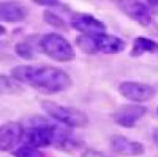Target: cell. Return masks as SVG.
Returning <instances> with one entry per match:
<instances>
[{"instance_id": "4", "label": "cell", "mask_w": 158, "mask_h": 157, "mask_svg": "<svg viewBox=\"0 0 158 157\" xmlns=\"http://www.w3.org/2000/svg\"><path fill=\"white\" fill-rule=\"evenodd\" d=\"M38 49L57 62H71L76 59V51L70 41L62 35L54 32L40 37L38 40Z\"/></svg>"}, {"instance_id": "1", "label": "cell", "mask_w": 158, "mask_h": 157, "mask_svg": "<svg viewBox=\"0 0 158 157\" xmlns=\"http://www.w3.org/2000/svg\"><path fill=\"white\" fill-rule=\"evenodd\" d=\"M10 76L45 95L67 91L72 85L71 77L60 68L47 64H21L10 69Z\"/></svg>"}, {"instance_id": "20", "label": "cell", "mask_w": 158, "mask_h": 157, "mask_svg": "<svg viewBox=\"0 0 158 157\" xmlns=\"http://www.w3.org/2000/svg\"><path fill=\"white\" fill-rule=\"evenodd\" d=\"M87 157H108V156H106V155H103L102 153H96V151H92V153H88L86 155Z\"/></svg>"}, {"instance_id": "12", "label": "cell", "mask_w": 158, "mask_h": 157, "mask_svg": "<svg viewBox=\"0 0 158 157\" xmlns=\"http://www.w3.org/2000/svg\"><path fill=\"white\" fill-rule=\"evenodd\" d=\"M81 146H83L81 140L73 132L65 127L57 125L53 147H55L56 149L61 150V151L73 153L76 150L80 149Z\"/></svg>"}, {"instance_id": "3", "label": "cell", "mask_w": 158, "mask_h": 157, "mask_svg": "<svg viewBox=\"0 0 158 157\" xmlns=\"http://www.w3.org/2000/svg\"><path fill=\"white\" fill-rule=\"evenodd\" d=\"M23 141L37 149L53 146L55 139L56 124H52L43 116L29 117L24 123Z\"/></svg>"}, {"instance_id": "10", "label": "cell", "mask_w": 158, "mask_h": 157, "mask_svg": "<svg viewBox=\"0 0 158 157\" xmlns=\"http://www.w3.org/2000/svg\"><path fill=\"white\" fill-rule=\"evenodd\" d=\"M24 126L17 122H7L0 127V149L2 153L10 151L23 141Z\"/></svg>"}, {"instance_id": "13", "label": "cell", "mask_w": 158, "mask_h": 157, "mask_svg": "<svg viewBox=\"0 0 158 157\" xmlns=\"http://www.w3.org/2000/svg\"><path fill=\"white\" fill-rule=\"evenodd\" d=\"M28 8L24 5L16 1H1L0 5V16L2 22L7 23H19L23 22L28 17Z\"/></svg>"}, {"instance_id": "19", "label": "cell", "mask_w": 158, "mask_h": 157, "mask_svg": "<svg viewBox=\"0 0 158 157\" xmlns=\"http://www.w3.org/2000/svg\"><path fill=\"white\" fill-rule=\"evenodd\" d=\"M35 4L39 5V6H47V7H61L62 6V2H60V1H55V0H53V1H47V0H44V1H35Z\"/></svg>"}, {"instance_id": "2", "label": "cell", "mask_w": 158, "mask_h": 157, "mask_svg": "<svg viewBox=\"0 0 158 157\" xmlns=\"http://www.w3.org/2000/svg\"><path fill=\"white\" fill-rule=\"evenodd\" d=\"M76 45L85 54H119L126 47V43L122 38L106 32L98 35H79L76 37Z\"/></svg>"}, {"instance_id": "6", "label": "cell", "mask_w": 158, "mask_h": 157, "mask_svg": "<svg viewBox=\"0 0 158 157\" xmlns=\"http://www.w3.org/2000/svg\"><path fill=\"white\" fill-rule=\"evenodd\" d=\"M118 92L122 96L135 103L150 101L156 95V90L149 84L140 82H123L119 84Z\"/></svg>"}, {"instance_id": "8", "label": "cell", "mask_w": 158, "mask_h": 157, "mask_svg": "<svg viewBox=\"0 0 158 157\" xmlns=\"http://www.w3.org/2000/svg\"><path fill=\"white\" fill-rule=\"evenodd\" d=\"M147 114V108L141 104H122L114 112V122L124 129H132Z\"/></svg>"}, {"instance_id": "7", "label": "cell", "mask_w": 158, "mask_h": 157, "mask_svg": "<svg viewBox=\"0 0 158 157\" xmlns=\"http://www.w3.org/2000/svg\"><path fill=\"white\" fill-rule=\"evenodd\" d=\"M119 11H122L125 15L139 23L141 27H149L152 22V14L149 6L141 1H132V0H123L116 2Z\"/></svg>"}, {"instance_id": "14", "label": "cell", "mask_w": 158, "mask_h": 157, "mask_svg": "<svg viewBox=\"0 0 158 157\" xmlns=\"http://www.w3.org/2000/svg\"><path fill=\"white\" fill-rule=\"evenodd\" d=\"M39 38L40 37H38V36H30L22 41H19L14 47L15 53L23 60L31 61V60L36 59V51L38 49Z\"/></svg>"}, {"instance_id": "11", "label": "cell", "mask_w": 158, "mask_h": 157, "mask_svg": "<svg viewBox=\"0 0 158 157\" xmlns=\"http://www.w3.org/2000/svg\"><path fill=\"white\" fill-rule=\"evenodd\" d=\"M110 148L117 155L126 157H139L146 153L143 143L131 140L124 135H114L110 139Z\"/></svg>"}, {"instance_id": "9", "label": "cell", "mask_w": 158, "mask_h": 157, "mask_svg": "<svg viewBox=\"0 0 158 157\" xmlns=\"http://www.w3.org/2000/svg\"><path fill=\"white\" fill-rule=\"evenodd\" d=\"M70 25L81 35H98L106 31V24L88 13H73L70 17Z\"/></svg>"}, {"instance_id": "17", "label": "cell", "mask_w": 158, "mask_h": 157, "mask_svg": "<svg viewBox=\"0 0 158 157\" xmlns=\"http://www.w3.org/2000/svg\"><path fill=\"white\" fill-rule=\"evenodd\" d=\"M13 156L14 157H45V155H44L43 151H40L39 149H37L35 147L24 145L19 147V148H16L13 151Z\"/></svg>"}, {"instance_id": "22", "label": "cell", "mask_w": 158, "mask_h": 157, "mask_svg": "<svg viewBox=\"0 0 158 157\" xmlns=\"http://www.w3.org/2000/svg\"><path fill=\"white\" fill-rule=\"evenodd\" d=\"M157 114H158V108H157Z\"/></svg>"}, {"instance_id": "16", "label": "cell", "mask_w": 158, "mask_h": 157, "mask_svg": "<svg viewBox=\"0 0 158 157\" xmlns=\"http://www.w3.org/2000/svg\"><path fill=\"white\" fill-rule=\"evenodd\" d=\"M43 19L46 23L52 25V27L56 28V29H60L62 31H67L68 30V24L65 23V21L61 16H59L57 14H55V13L49 11V9L44 11Z\"/></svg>"}, {"instance_id": "18", "label": "cell", "mask_w": 158, "mask_h": 157, "mask_svg": "<svg viewBox=\"0 0 158 157\" xmlns=\"http://www.w3.org/2000/svg\"><path fill=\"white\" fill-rule=\"evenodd\" d=\"M1 88H2V92L6 91V93H15V88H17L15 79H10L9 77H6V76L2 75L1 76Z\"/></svg>"}, {"instance_id": "15", "label": "cell", "mask_w": 158, "mask_h": 157, "mask_svg": "<svg viewBox=\"0 0 158 157\" xmlns=\"http://www.w3.org/2000/svg\"><path fill=\"white\" fill-rule=\"evenodd\" d=\"M158 43L147 37H136L133 41V47L130 55L132 57H139L146 53H157Z\"/></svg>"}, {"instance_id": "5", "label": "cell", "mask_w": 158, "mask_h": 157, "mask_svg": "<svg viewBox=\"0 0 158 157\" xmlns=\"http://www.w3.org/2000/svg\"><path fill=\"white\" fill-rule=\"evenodd\" d=\"M41 108L51 118L68 127H85L89 123L88 116L73 107L63 106L47 100L41 102Z\"/></svg>"}, {"instance_id": "21", "label": "cell", "mask_w": 158, "mask_h": 157, "mask_svg": "<svg viewBox=\"0 0 158 157\" xmlns=\"http://www.w3.org/2000/svg\"><path fill=\"white\" fill-rule=\"evenodd\" d=\"M152 139H154L155 143H156L158 147V127L157 129H155L154 132H152Z\"/></svg>"}]
</instances>
